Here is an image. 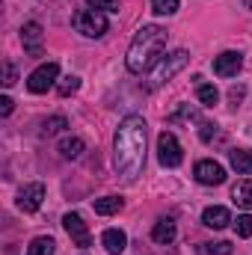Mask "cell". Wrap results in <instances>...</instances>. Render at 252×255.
<instances>
[{
  "mask_svg": "<svg viewBox=\"0 0 252 255\" xmlns=\"http://www.w3.org/2000/svg\"><path fill=\"white\" fill-rule=\"evenodd\" d=\"M113 166L125 184H136L145 169V119L125 116L113 136Z\"/></svg>",
  "mask_w": 252,
  "mask_h": 255,
  "instance_id": "1",
  "label": "cell"
},
{
  "mask_svg": "<svg viewBox=\"0 0 252 255\" xmlns=\"http://www.w3.org/2000/svg\"><path fill=\"white\" fill-rule=\"evenodd\" d=\"M163 48H166V30L163 27H157V24L139 27L125 57L127 71L130 74H142V71L154 68L160 63V57H163Z\"/></svg>",
  "mask_w": 252,
  "mask_h": 255,
  "instance_id": "2",
  "label": "cell"
},
{
  "mask_svg": "<svg viewBox=\"0 0 252 255\" xmlns=\"http://www.w3.org/2000/svg\"><path fill=\"white\" fill-rule=\"evenodd\" d=\"M187 63H190V54H187V51H172L166 60H160V63L151 68L148 89L154 92V89H160L163 83H169V80H172V77H175V74H178V71H181Z\"/></svg>",
  "mask_w": 252,
  "mask_h": 255,
  "instance_id": "3",
  "label": "cell"
},
{
  "mask_svg": "<svg viewBox=\"0 0 252 255\" xmlns=\"http://www.w3.org/2000/svg\"><path fill=\"white\" fill-rule=\"evenodd\" d=\"M71 24H74L77 33H83V36H89V39H98V36L107 33V15L98 12V9H89V6L80 9V12H74Z\"/></svg>",
  "mask_w": 252,
  "mask_h": 255,
  "instance_id": "4",
  "label": "cell"
},
{
  "mask_svg": "<svg viewBox=\"0 0 252 255\" xmlns=\"http://www.w3.org/2000/svg\"><path fill=\"white\" fill-rule=\"evenodd\" d=\"M157 160H160V166H166V169L181 166L184 151H181V142H178V136H175V133L163 130V133L157 136Z\"/></svg>",
  "mask_w": 252,
  "mask_h": 255,
  "instance_id": "5",
  "label": "cell"
},
{
  "mask_svg": "<svg viewBox=\"0 0 252 255\" xmlns=\"http://www.w3.org/2000/svg\"><path fill=\"white\" fill-rule=\"evenodd\" d=\"M57 83H60V65H57V63L39 65V68L27 77V89H30L33 95H42V92L54 89Z\"/></svg>",
  "mask_w": 252,
  "mask_h": 255,
  "instance_id": "6",
  "label": "cell"
},
{
  "mask_svg": "<svg viewBox=\"0 0 252 255\" xmlns=\"http://www.w3.org/2000/svg\"><path fill=\"white\" fill-rule=\"evenodd\" d=\"M196 181L205 184V187H214V184H223L226 181V169L217 163V160H199L196 169H193Z\"/></svg>",
  "mask_w": 252,
  "mask_h": 255,
  "instance_id": "7",
  "label": "cell"
},
{
  "mask_svg": "<svg viewBox=\"0 0 252 255\" xmlns=\"http://www.w3.org/2000/svg\"><path fill=\"white\" fill-rule=\"evenodd\" d=\"M42 199H45V184L33 181V184L21 187V193H18V208H21L24 214H36V211L42 208Z\"/></svg>",
  "mask_w": 252,
  "mask_h": 255,
  "instance_id": "8",
  "label": "cell"
},
{
  "mask_svg": "<svg viewBox=\"0 0 252 255\" xmlns=\"http://www.w3.org/2000/svg\"><path fill=\"white\" fill-rule=\"evenodd\" d=\"M241 68H244V54H238V51H226V54L214 57V74L217 77H238Z\"/></svg>",
  "mask_w": 252,
  "mask_h": 255,
  "instance_id": "9",
  "label": "cell"
},
{
  "mask_svg": "<svg viewBox=\"0 0 252 255\" xmlns=\"http://www.w3.org/2000/svg\"><path fill=\"white\" fill-rule=\"evenodd\" d=\"M63 226H65V232H68V238H71L80 250H86V247L92 244V238H89L86 223H83V217H80V214H65V217H63Z\"/></svg>",
  "mask_w": 252,
  "mask_h": 255,
  "instance_id": "10",
  "label": "cell"
},
{
  "mask_svg": "<svg viewBox=\"0 0 252 255\" xmlns=\"http://www.w3.org/2000/svg\"><path fill=\"white\" fill-rule=\"evenodd\" d=\"M21 42H24V51L30 57H42V42H45V33H42V24L30 21L21 27Z\"/></svg>",
  "mask_w": 252,
  "mask_h": 255,
  "instance_id": "11",
  "label": "cell"
},
{
  "mask_svg": "<svg viewBox=\"0 0 252 255\" xmlns=\"http://www.w3.org/2000/svg\"><path fill=\"white\" fill-rule=\"evenodd\" d=\"M202 223H205L208 229H226V226L232 223V211H229V208H223V205L205 208V214H202Z\"/></svg>",
  "mask_w": 252,
  "mask_h": 255,
  "instance_id": "12",
  "label": "cell"
},
{
  "mask_svg": "<svg viewBox=\"0 0 252 255\" xmlns=\"http://www.w3.org/2000/svg\"><path fill=\"white\" fill-rule=\"evenodd\" d=\"M101 244H104V250L110 255H122L127 247V235L122 229H107L104 235H101Z\"/></svg>",
  "mask_w": 252,
  "mask_h": 255,
  "instance_id": "13",
  "label": "cell"
},
{
  "mask_svg": "<svg viewBox=\"0 0 252 255\" xmlns=\"http://www.w3.org/2000/svg\"><path fill=\"white\" fill-rule=\"evenodd\" d=\"M175 235H178V226H175V220H157L154 223V229H151V241L154 244H172L175 241Z\"/></svg>",
  "mask_w": 252,
  "mask_h": 255,
  "instance_id": "14",
  "label": "cell"
},
{
  "mask_svg": "<svg viewBox=\"0 0 252 255\" xmlns=\"http://www.w3.org/2000/svg\"><path fill=\"white\" fill-rule=\"evenodd\" d=\"M229 160H232V169L238 175H252V151L235 148V151H229Z\"/></svg>",
  "mask_w": 252,
  "mask_h": 255,
  "instance_id": "15",
  "label": "cell"
},
{
  "mask_svg": "<svg viewBox=\"0 0 252 255\" xmlns=\"http://www.w3.org/2000/svg\"><path fill=\"white\" fill-rule=\"evenodd\" d=\"M83 151H86V142L80 136H65L63 142H60V154H63L65 160H77Z\"/></svg>",
  "mask_w": 252,
  "mask_h": 255,
  "instance_id": "16",
  "label": "cell"
},
{
  "mask_svg": "<svg viewBox=\"0 0 252 255\" xmlns=\"http://www.w3.org/2000/svg\"><path fill=\"white\" fill-rule=\"evenodd\" d=\"M199 83H196V95H199V104L202 107H214L217 101H220V92H217V86H211V83H202V77H196Z\"/></svg>",
  "mask_w": 252,
  "mask_h": 255,
  "instance_id": "17",
  "label": "cell"
},
{
  "mask_svg": "<svg viewBox=\"0 0 252 255\" xmlns=\"http://www.w3.org/2000/svg\"><path fill=\"white\" fill-rule=\"evenodd\" d=\"M119 211H122V199H119V196H104V199H95V214L110 217V214H119Z\"/></svg>",
  "mask_w": 252,
  "mask_h": 255,
  "instance_id": "18",
  "label": "cell"
},
{
  "mask_svg": "<svg viewBox=\"0 0 252 255\" xmlns=\"http://www.w3.org/2000/svg\"><path fill=\"white\" fill-rule=\"evenodd\" d=\"M232 199L241 205V208H252V181H238L235 184V190H232Z\"/></svg>",
  "mask_w": 252,
  "mask_h": 255,
  "instance_id": "19",
  "label": "cell"
},
{
  "mask_svg": "<svg viewBox=\"0 0 252 255\" xmlns=\"http://www.w3.org/2000/svg\"><path fill=\"white\" fill-rule=\"evenodd\" d=\"M54 253H57L54 238H36V241L27 247V255H54Z\"/></svg>",
  "mask_w": 252,
  "mask_h": 255,
  "instance_id": "20",
  "label": "cell"
},
{
  "mask_svg": "<svg viewBox=\"0 0 252 255\" xmlns=\"http://www.w3.org/2000/svg\"><path fill=\"white\" fill-rule=\"evenodd\" d=\"M199 255H232V244L217 241V244H199Z\"/></svg>",
  "mask_w": 252,
  "mask_h": 255,
  "instance_id": "21",
  "label": "cell"
},
{
  "mask_svg": "<svg viewBox=\"0 0 252 255\" xmlns=\"http://www.w3.org/2000/svg\"><path fill=\"white\" fill-rule=\"evenodd\" d=\"M80 89V77H74V74H68V77H60V83H57V92L68 98V95H74Z\"/></svg>",
  "mask_w": 252,
  "mask_h": 255,
  "instance_id": "22",
  "label": "cell"
},
{
  "mask_svg": "<svg viewBox=\"0 0 252 255\" xmlns=\"http://www.w3.org/2000/svg\"><path fill=\"white\" fill-rule=\"evenodd\" d=\"M178 0H151V12L154 15H175L178 12Z\"/></svg>",
  "mask_w": 252,
  "mask_h": 255,
  "instance_id": "23",
  "label": "cell"
},
{
  "mask_svg": "<svg viewBox=\"0 0 252 255\" xmlns=\"http://www.w3.org/2000/svg\"><path fill=\"white\" fill-rule=\"evenodd\" d=\"M89 9H98V12H119L122 0H86Z\"/></svg>",
  "mask_w": 252,
  "mask_h": 255,
  "instance_id": "24",
  "label": "cell"
},
{
  "mask_svg": "<svg viewBox=\"0 0 252 255\" xmlns=\"http://www.w3.org/2000/svg\"><path fill=\"white\" fill-rule=\"evenodd\" d=\"M235 232H238V238H252V214L238 217V223H235Z\"/></svg>",
  "mask_w": 252,
  "mask_h": 255,
  "instance_id": "25",
  "label": "cell"
},
{
  "mask_svg": "<svg viewBox=\"0 0 252 255\" xmlns=\"http://www.w3.org/2000/svg\"><path fill=\"white\" fill-rule=\"evenodd\" d=\"M65 125H68V122H65V116H51V119L45 122V133H48V136H51V133H60Z\"/></svg>",
  "mask_w": 252,
  "mask_h": 255,
  "instance_id": "26",
  "label": "cell"
},
{
  "mask_svg": "<svg viewBox=\"0 0 252 255\" xmlns=\"http://www.w3.org/2000/svg\"><path fill=\"white\" fill-rule=\"evenodd\" d=\"M15 80H18V71H15V63H3V86H15Z\"/></svg>",
  "mask_w": 252,
  "mask_h": 255,
  "instance_id": "27",
  "label": "cell"
},
{
  "mask_svg": "<svg viewBox=\"0 0 252 255\" xmlns=\"http://www.w3.org/2000/svg\"><path fill=\"white\" fill-rule=\"evenodd\" d=\"M211 136H217V125L205 122V125H202V139H205V142H211Z\"/></svg>",
  "mask_w": 252,
  "mask_h": 255,
  "instance_id": "28",
  "label": "cell"
},
{
  "mask_svg": "<svg viewBox=\"0 0 252 255\" xmlns=\"http://www.w3.org/2000/svg\"><path fill=\"white\" fill-rule=\"evenodd\" d=\"M9 113H12V98L3 95V98H0V116H9Z\"/></svg>",
  "mask_w": 252,
  "mask_h": 255,
  "instance_id": "29",
  "label": "cell"
},
{
  "mask_svg": "<svg viewBox=\"0 0 252 255\" xmlns=\"http://www.w3.org/2000/svg\"><path fill=\"white\" fill-rule=\"evenodd\" d=\"M244 6H247V9H252V0H244Z\"/></svg>",
  "mask_w": 252,
  "mask_h": 255,
  "instance_id": "30",
  "label": "cell"
},
{
  "mask_svg": "<svg viewBox=\"0 0 252 255\" xmlns=\"http://www.w3.org/2000/svg\"><path fill=\"white\" fill-rule=\"evenodd\" d=\"M83 255H86V253H83Z\"/></svg>",
  "mask_w": 252,
  "mask_h": 255,
  "instance_id": "31",
  "label": "cell"
}]
</instances>
